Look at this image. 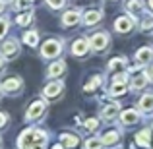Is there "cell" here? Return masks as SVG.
Here are the masks:
<instances>
[{
    "label": "cell",
    "mask_w": 153,
    "mask_h": 149,
    "mask_svg": "<svg viewBox=\"0 0 153 149\" xmlns=\"http://www.w3.org/2000/svg\"><path fill=\"white\" fill-rule=\"evenodd\" d=\"M101 83H103V76H93V78L87 79L83 91H85V93H93L95 89H99V85H101Z\"/></svg>",
    "instance_id": "23"
},
{
    "label": "cell",
    "mask_w": 153,
    "mask_h": 149,
    "mask_svg": "<svg viewBox=\"0 0 153 149\" xmlns=\"http://www.w3.org/2000/svg\"><path fill=\"white\" fill-rule=\"evenodd\" d=\"M128 91V82H112V85L108 87V93L112 97H118V95H124Z\"/></svg>",
    "instance_id": "20"
},
{
    "label": "cell",
    "mask_w": 153,
    "mask_h": 149,
    "mask_svg": "<svg viewBox=\"0 0 153 149\" xmlns=\"http://www.w3.org/2000/svg\"><path fill=\"white\" fill-rule=\"evenodd\" d=\"M6 122H8V114L6 112H0V128L6 126Z\"/></svg>",
    "instance_id": "33"
},
{
    "label": "cell",
    "mask_w": 153,
    "mask_h": 149,
    "mask_svg": "<svg viewBox=\"0 0 153 149\" xmlns=\"http://www.w3.org/2000/svg\"><path fill=\"white\" fill-rule=\"evenodd\" d=\"M4 64H6V56H0V70L4 68Z\"/></svg>",
    "instance_id": "35"
},
{
    "label": "cell",
    "mask_w": 153,
    "mask_h": 149,
    "mask_svg": "<svg viewBox=\"0 0 153 149\" xmlns=\"http://www.w3.org/2000/svg\"><path fill=\"white\" fill-rule=\"evenodd\" d=\"M4 10V0H0V12Z\"/></svg>",
    "instance_id": "36"
},
{
    "label": "cell",
    "mask_w": 153,
    "mask_h": 149,
    "mask_svg": "<svg viewBox=\"0 0 153 149\" xmlns=\"http://www.w3.org/2000/svg\"><path fill=\"white\" fill-rule=\"evenodd\" d=\"M108 70H112V72H126V68H128V60L124 58V56H116V58H111L108 60Z\"/></svg>",
    "instance_id": "14"
},
{
    "label": "cell",
    "mask_w": 153,
    "mask_h": 149,
    "mask_svg": "<svg viewBox=\"0 0 153 149\" xmlns=\"http://www.w3.org/2000/svg\"><path fill=\"white\" fill-rule=\"evenodd\" d=\"M103 145H105V143H103L101 138H89L85 142V149H101Z\"/></svg>",
    "instance_id": "27"
},
{
    "label": "cell",
    "mask_w": 153,
    "mask_h": 149,
    "mask_svg": "<svg viewBox=\"0 0 153 149\" xmlns=\"http://www.w3.org/2000/svg\"><path fill=\"white\" fill-rule=\"evenodd\" d=\"M149 8H151V10H153V0H149Z\"/></svg>",
    "instance_id": "37"
},
{
    "label": "cell",
    "mask_w": 153,
    "mask_h": 149,
    "mask_svg": "<svg viewBox=\"0 0 153 149\" xmlns=\"http://www.w3.org/2000/svg\"><path fill=\"white\" fill-rule=\"evenodd\" d=\"M0 143H2V138H0Z\"/></svg>",
    "instance_id": "40"
},
{
    "label": "cell",
    "mask_w": 153,
    "mask_h": 149,
    "mask_svg": "<svg viewBox=\"0 0 153 149\" xmlns=\"http://www.w3.org/2000/svg\"><path fill=\"white\" fill-rule=\"evenodd\" d=\"M60 143H62L64 147H76L79 143V138L76 134H70V132H64V134H60Z\"/></svg>",
    "instance_id": "19"
},
{
    "label": "cell",
    "mask_w": 153,
    "mask_h": 149,
    "mask_svg": "<svg viewBox=\"0 0 153 149\" xmlns=\"http://www.w3.org/2000/svg\"><path fill=\"white\" fill-rule=\"evenodd\" d=\"M89 43H91V50H105L108 47V43H111V39H108L107 33H95L89 37Z\"/></svg>",
    "instance_id": "6"
},
{
    "label": "cell",
    "mask_w": 153,
    "mask_h": 149,
    "mask_svg": "<svg viewBox=\"0 0 153 149\" xmlns=\"http://www.w3.org/2000/svg\"><path fill=\"white\" fill-rule=\"evenodd\" d=\"M142 29L143 31H149L153 29V14H142Z\"/></svg>",
    "instance_id": "26"
},
{
    "label": "cell",
    "mask_w": 153,
    "mask_h": 149,
    "mask_svg": "<svg viewBox=\"0 0 153 149\" xmlns=\"http://www.w3.org/2000/svg\"><path fill=\"white\" fill-rule=\"evenodd\" d=\"M54 149H64V147L62 145H54Z\"/></svg>",
    "instance_id": "38"
},
{
    "label": "cell",
    "mask_w": 153,
    "mask_h": 149,
    "mask_svg": "<svg viewBox=\"0 0 153 149\" xmlns=\"http://www.w3.org/2000/svg\"><path fill=\"white\" fill-rule=\"evenodd\" d=\"M151 130H142V132H138V134H136V143H138V145H142V147H149L151 145Z\"/></svg>",
    "instance_id": "21"
},
{
    "label": "cell",
    "mask_w": 153,
    "mask_h": 149,
    "mask_svg": "<svg viewBox=\"0 0 153 149\" xmlns=\"http://www.w3.org/2000/svg\"><path fill=\"white\" fill-rule=\"evenodd\" d=\"M66 2H68V0H47V4H49L52 10H60V8H64Z\"/></svg>",
    "instance_id": "31"
},
{
    "label": "cell",
    "mask_w": 153,
    "mask_h": 149,
    "mask_svg": "<svg viewBox=\"0 0 153 149\" xmlns=\"http://www.w3.org/2000/svg\"><path fill=\"white\" fill-rule=\"evenodd\" d=\"M0 85H2V91H6V93H16L22 89V78H8Z\"/></svg>",
    "instance_id": "13"
},
{
    "label": "cell",
    "mask_w": 153,
    "mask_h": 149,
    "mask_svg": "<svg viewBox=\"0 0 153 149\" xmlns=\"http://www.w3.org/2000/svg\"><path fill=\"white\" fill-rule=\"evenodd\" d=\"M147 76H149V79H153V62H151V66H149V70H147Z\"/></svg>",
    "instance_id": "34"
},
{
    "label": "cell",
    "mask_w": 153,
    "mask_h": 149,
    "mask_svg": "<svg viewBox=\"0 0 153 149\" xmlns=\"http://www.w3.org/2000/svg\"><path fill=\"white\" fill-rule=\"evenodd\" d=\"M0 93H2V85H0Z\"/></svg>",
    "instance_id": "39"
},
{
    "label": "cell",
    "mask_w": 153,
    "mask_h": 149,
    "mask_svg": "<svg viewBox=\"0 0 153 149\" xmlns=\"http://www.w3.org/2000/svg\"><path fill=\"white\" fill-rule=\"evenodd\" d=\"M62 49H64V45L60 39H49V41L43 43L41 54H43V58H56L62 52Z\"/></svg>",
    "instance_id": "2"
},
{
    "label": "cell",
    "mask_w": 153,
    "mask_h": 149,
    "mask_svg": "<svg viewBox=\"0 0 153 149\" xmlns=\"http://www.w3.org/2000/svg\"><path fill=\"white\" fill-rule=\"evenodd\" d=\"M79 19H83L82 10H68V12H64V16H62V25L74 27V25L79 23Z\"/></svg>",
    "instance_id": "10"
},
{
    "label": "cell",
    "mask_w": 153,
    "mask_h": 149,
    "mask_svg": "<svg viewBox=\"0 0 153 149\" xmlns=\"http://www.w3.org/2000/svg\"><path fill=\"white\" fill-rule=\"evenodd\" d=\"M64 72H66V62H64V60H56L54 64L49 66L47 74H49V78H60Z\"/></svg>",
    "instance_id": "16"
},
{
    "label": "cell",
    "mask_w": 153,
    "mask_h": 149,
    "mask_svg": "<svg viewBox=\"0 0 153 149\" xmlns=\"http://www.w3.org/2000/svg\"><path fill=\"white\" fill-rule=\"evenodd\" d=\"M16 21H18V25H29V23L33 21V14H31V12H27V14H19L18 18H16Z\"/></svg>",
    "instance_id": "28"
},
{
    "label": "cell",
    "mask_w": 153,
    "mask_h": 149,
    "mask_svg": "<svg viewBox=\"0 0 153 149\" xmlns=\"http://www.w3.org/2000/svg\"><path fill=\"white\" fill-rule=\"evenodd\" d=\"M47 142H49L47 132L39 130V128H27L18 138V147L19 149H45Z\"/></svg>",
    "instance_id": "1"
},
{
    "label": "cell",
    "mask_w": 153,
    "mask_h": 149,
    "mask_svg": "<svg viewBox=\"0 0 153 149\" xmlns=\"http://www.w3.org/2000/svg\"><path fill=\"white\" fill-rule=\"evenodd\" d=\"M97 126H99V120H97V118H89V120H87V122H85V128H87V130H89V132L97 130Z\"/></svg>",
    "instance_id": "32"
},
{
    "label": "cell",
    "mask_w": 153,
    "mask_h": 149,
    "mask_svg": "<svg viewBox=\"0 0 153 149\" xmlns=\"http://www.w3.org/2000/svg\"><path fill=\"white\" fill-rule=\"evenodd\" d=\"M62 91H64V83L56 79V82H51L49 85L43 89V95H45V99H54V97H58Z\"/></svg>",
    "instance_id": "12"
},
{
    "label": "cell",
    "mask_w": 153,
    "mask_h": 149,
    "mask_svg": "<svg viewBox=\"0 0 153 149\" xmlns=\"http://www.w3.org/2000/svg\"><path fill=\"white\" fill-rule=\"evenodd\" d=\"M89 50H91V43H89L87 37L76 39L74 45H72V54H74V56H87Z\"/></svg>",
    "instance_id": "7"
},
{
    "label": "cell",
    "mask_w": 153,
    "mask_h": 149,
    "mask_svg": "<svg viewBox=\"0 0 153 149\" xmlns=\"http://www.w3.org/2000/svg\"><path fill=\"white\" fill-rule=\"evenodd\" d=\"M31 2L33 0H14V8L16 10H27V8H31Z\"/></svg>",
    "instance_id": "29"
},
{
    "label": "cell",
    "mask_w": 153,
    "mask_h": 149,
    "mask_svg": "<svg viewBox=\"0 0 153 149\" xmlns=\"http://www.w3.org/2000/svg\"><path fill=\"white\" fill-rule=\"evenodd\" d=\"M126 10L130 12V16L143 14V2H142V0H130V2L126 4Z\"/></svg>",
    "instance_id": "24"
},
{
    "label": "cell",
    "mask_w": 153,
    "mask_h": 149,
    "mask_svg": "<svg viewBox=\"0 0 153 149\" xmlns=\"http://www.w3.org/2000/svg\"><path fill=\"white\" fill-rule=\"evenodd\" d=\"M140 110L142 112H153V93H146L142 95V99L138 101Z\"/></svg>",
    "instance_id": "18"
},
{
    "label": "cell",
    "mask_w": 153,
    "mask_h": 149,
    "mask_svg": "<svg viewBox=\"0 0 153 149\" xmlns=\"http://www.w3.org/2000/svg\"><path fill=\"white\" fill-rule=\"evenodd\" d=\"M136 62L140 66H146V64H151L153 62V47H142L136 52Z\"/></svg>",
    "instance_id": "11"
},
{
    "label": "cell",
    "mask_w": 153,
    "mask_h": 149,
    "mask_svg": "<svg viewBox=\"0 0 153 149\" xmlns=\"http://www.w3.org/2000/svg\"><path fill=\"white\" fill-rule=\"evenodd\" d=\"M103 19V12L101 10H89L83 14V25H95Z\"/></svg>",
    "instance_id": "15"
},
{
    "label": "cell",
    "mask_w": 153,
    "mask_h": 149,
    "mask_svg": "<svg viewBox=\"0 0 153 149\" xmlns=\"http://www.w3.org/2000/svg\"><path fill=\"white\" fill-rule=\"evenodd\" d=\"M23 43H25L27 47H37L39 43V33L37 31H27V33H23Z\"/></svg>",
    "instance_id": "25"
},
{
    "label": "cell",
    "mask_w": 153,
    "mask_h": 149,
    "mask_svg": "<svg viewBox=\"0 0 153 149\" xmlns=\"http://www.w3.org/2000/svg\"><path fill=\"white\" fill-rule=\"evenodd\" d=\"M101 116H103L105 120H112V118H116V116H120V107H118V103H114V101H112L111 105H107V107L103 108Z\"/></svg>",
    "instance_id": "17"
},
{
    "label": "cell",
    "mask_w": 153,
    "mask_h": 149,
    "mask_svg": "<svg viewBox=\"0 0 153 149\" xmlns=\"http://www.w3.org/2000/svg\"><path fill=\"white\" fill-rule=\"evenodd\" d=\"M134 25H136V19L132 18V16H120L114 21V29L118 31V33H130V31L134 29Z\"/></svg>",
    "instance_id": "4"
},
{
    "label": "cell",
    "mask_w": 153,
    "mask_h": 149,
    "mask_svg": "<svg viewBox=\"0 0 153 149\" xmlns=\"http://www.w3.org/2000/svg\"><path fill=\"white\" fill-rule=\"evenodd\" d=\"M103 143L105 145H116V143L120 142V134L116 130H108V132H105L103 134Z\"/></svg>",
    "instance_id": "22"
},
{
    "label": "cell",
    "mask_w": 153,
    "mask_h": 149,
    "mask_svg": "<svg viewBox=\"0 0 153 149\" xmlns=\"http://www.w3.org/2000/svg\"><path fill=\"white\" fill-rule=\"evenodd\" d=\"M45 110H47V103L43 99L33 101V103L29 105V108H27V112H25V118L27 120H39Z\"/></svg>",
    "instance_id": "3"
},
{
    "label": "cell",
    "mask_w": 153,
    "mask_h": 149,
    "mask_svg": "<svg viewBox=\"0 0 153 149\" xmlns=\"http://www.w3.org/2000/svg\"><path fill=\"white\" fill-rule=\"evenodd\" d=\"M8 29H10V21L6 18H0V39L8 33Z\"/></svg>",
    "instance_id": "30"
},
{
    "label": "cell",
    "mask_w": 153,
    "mask_h": 149,
    "mask_svg": "<svg viewBox=\"0 0 153 149\" xmlns=\"http://www.w3.org/2000/svg\"><path fill=\"white\" fill-rule=\"evenodd\" d=\"M130 72H134V78H132V87H134V89H143V87H147V83H149L147 72L143 74L140 68H130Z\"/></svg>",
    "instance_id": "5"
},
{
    "label": "cell",
    "mask_w": 153,
    "mask_h": 149,
    "mask_svg": "<svg viewBox=\"0 0 153 149\" xmlns=\"http://www.w3.org/2000/svg\"><path fill=\"white\" fill-rule=\"evenodd\" d=\"M19 54V43L16 39H6L2 43V56L6 58H14V56Z\"/></svg>",
    "instance_id": "9"
},
{
    "label": "cell",
    "mask_w": 153,
    "mask_h": 149,
    "mask_svg": "<svg viewBox=\"0 0 153 149\" xmlns=\"http://www.w3.org/2000/svg\"><path fill=\"white\" fill-rule=\"evenodd\" d=\"M118 118L124 126H132V124H136L142 118V114H140V110H136V108H126V110H120Z\"/></svg>",
    "instance_id": "8"
}]
</instances>
